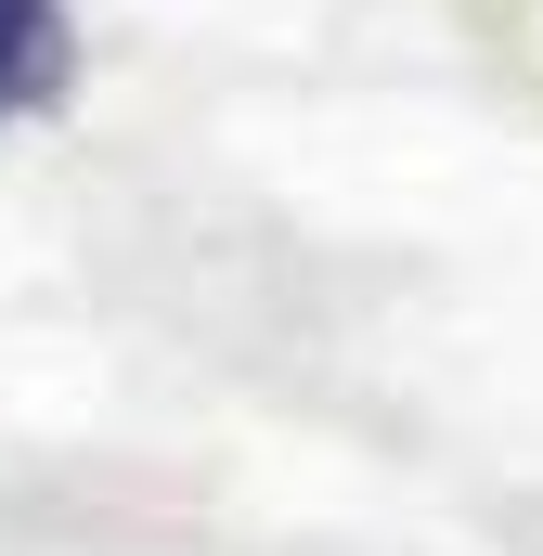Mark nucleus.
<instances>
[{
	"mask_svg": "<svg viewBox=\"0 0 543 556\" xmlns=\"http://www.w3.org/2000/svg\"><path fill=\"white\" fill-rule=\"evenodd\" d=\"M78 104V13L65 0H0V130H39Z\"/></svg>",
	"mask_w": 543,
	"mask_h": 556,
	"instance_id": "nucleus-1",
	"label": "nucleus"
}]
</instances>
